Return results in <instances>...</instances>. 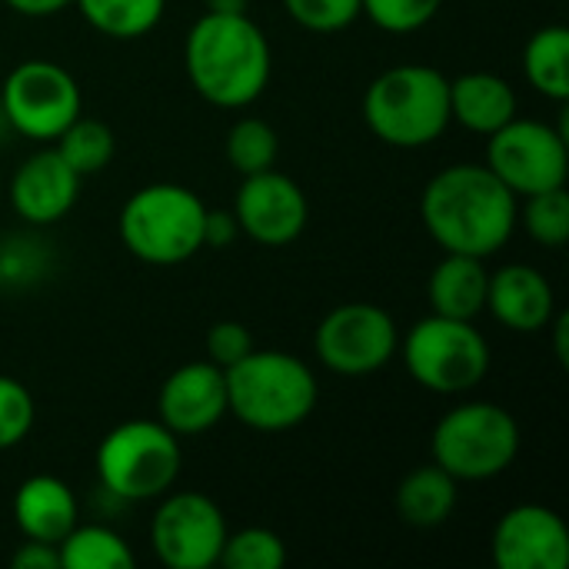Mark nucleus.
<instances>
[{"label": "nucleus", "instance_id": "obj_1", "mask_svg": "<svg viewBox=\"0 0 569 569\" xmlns=\"http://www.w3.org/2000/svg\"><path fill=\"white\" fill-rule=\"evenodd\" d=\"M420 217L447 253L487 260L517 230V197L487 163H453L423 187Z\"/></svg>", "mask_w": 569, "mask_h": 569}, {"label": "nucleus", "instance_id": "obj_2", "mask_svg": "<svg viewBox=\"0 0 569 569\" xmlns=\"http://www.w3.org/2000/svg\"><path fill=\"white\" fill-rule=\"evenodd\" d=\"M183 67L207 103L240 110L267 90L273 50L250 13L207 10L183 40Z\"/></svg>", "mask_w": 569, "mask_h": 569}, {"label": "nucleus", "instance_id": "obj_3", "mask_svg": "<svg viewBox=\"0 0 569 569\" xmlns=\"http://www.w3.org/2000/svg\"><path fill=\"white\" fill-rule=\"evenodd\" d=\"M227 373V413L260 433L300 427L317 407L313 370L283 350H250Z\"/></svg>", "mask_w": 569, "mask_h": 569}, {"label": "nucleus", "instance_id": "obj_4", "mask_svg": "<svg viewBox=\"0 0 569 569\" xmlns=\"http://www.w3.org/2000/svg\"><path fill=\"white\" fill-rule=\"evenodd\" d=\"M363 120L383 143L420 150L453 123L450 80L427 63H397L367 87Z\"/></svg>", "mask_w": 569, "mask_h": 569}, {"label": "nucleus", "instance_id": "obj_5", "mask_svg": "<svg viewBox=\"0 0 569 569\" xmlns=\"http://www.w3.org/2000/svg\"><path fill=\"white\" fill-rule=\"evenodd\" d=\"M207 203L180 183H150L120 207V240L150 267H177L203 250Z\"/></svg>", "mask_w": 569, "mask_h": 569}, {"label": "nucleus", "instance_id": "obj_6", "mask_svg": "<svg viewBox=\"0 0 569 569\" xmlns=\"http://www.w3.org/2000/svg\"><path fill=\"white\" fill-rule=\"evenodd\" d=\"M430 453L453 480H493L510 470L520 453V423L500 403H460L433 427Z\"/></svg>", "mask_w": 569, "mask_h": 569}, {"label": "nucleus", "instance_id": "obj_7", "mask_svg": "<svg viewBox=\"0 0 569 569\" xmlns=\"http://www.w3.org/2000/svg\"><path fill=\"white\" fill-rule=\"evenodd\" d=\"M180 437L160 420L117 423L97 447V477L117 500H160L180 477Z\"/></svg>", "mask_w": 569, "mask_h": 569}, {"label": "nucleus", "instance_id": "obj_8", "mask_svg": "<svg viewBox=\"0 0 569 569\" xmlns=\"http://www.w3.org/2000/svg\"><path fill=\"white\" fill-rule=\"evenodd\" d=\"M403 363L423 390L457 397L477 390L490 373V343L473 320L430 313L403 340Z\"/></svg>", "mask_w": 569, "mask_h": 569}, {"label": "nucleus", "instance_id": "obj_9", "mask_svg": "<svg viewBox=\"0 0 569 569\" xmlns=\"http://www.w3.org/2000/svg\"><path fill=\"white\" fill-rule=\"evenodd\" d=\"M0 110L20 137L50 143L83 113V97L73 73L60 63L23 60L0 87Z\"/></svg>", "mask_w": 569, "mask_h": 569}, {"label": "nucleus", "instance_id": "obj_10", "mask_svg": "<svg viewBox=\"0 0 569 569\" xmlns=\"http://www.w3.org/2000/svg\"><path fill=\"white\" fill-rule=\"evenodd\" d=\"M487 167L513 190V197L567 187V133L543 120L513 117L507 127L490 133Z\"/></svg>", "mask_w": 569, "mask_h": 569}, {"label": "nucleus", "instance_id": "obj_11", "mask_svg": "<svg viewBox=\"0 0 569 569\" xmlns=\"http://www.w3.org/2000/svg\"><path fill=\"white\" fill-rule=\"evenodd\" d=\"M400 347L393 317L377 303L333 307L313 337L317 360L340 377H367L383 370Z\"/></svg>", "mask_w": 569, "mask_h": 569}, {"label": "nucleus", "instance_id": "obj_12", "mask_svg": "<svg viewBox=\"0 0 569 569\" xmlns=\"http://www.w3.org/2000/svg\"><path fill=\"white\" fill-rule=\"evenodd\" d=\"M223 510L193 490L163 493L160 507L150 520V543L163 567L170 569H210L220 563V550L227 543Z\"/></svg>", "mask_w": 569, "mask_h": 569}, {"label": "nucleus", "instance_id": "obj_13", "mask_svg": "<svg viewBox=\"0 0 569 569\" xmlns=\"http://www.w3.org/2000/svg\"><path fill=\"white\" fill-rule=\"evenodd\" d=\"M233 217L240 233H247L260 247H287L293 243L307 220H310V203L303 187L280 173V170H263L243 177L233 203Z\"/></svg>", "mask_w": 569, "mask_h": 569}, {"label": "nucleus", "instance_id": "obj_14", "mask_svg": "<svg viewBox=\"0 0 569 569\" xmlns=\"http://www.w3.org/2000/svg\"><path fill=\"white\" fill-rule=\"evenodd\" d=\"M493 560L500 569H567L569 527L550 507L520 503L493 530Z\"/></svg>", "mask_w": 569, "mask_h": 569}, {"label": "nucleus", "instance_id": "obj_15", "mask_svg": "<svg viewBox=\"0 0 569 569\" xmlns=\"http://www.w3.org/2000/svg\"><path fill=\"white\" fill-rule=\"evenodd\" d=\"M227 417V373L210 360L177 367L157 393V420L177 437L213 430Z\"/></svg>", "mask_w": 569, "mask_h": 569}, {"label": "nucleus", "instance_id": "obj_16", "mask_svg": "<svg viewBox=\"0 0 569 569\" xmlns=\"http://www.w3.org/2000/svg\"><path fill=\"white\" fill-rule=\"evenodd\" d=\"M80 180L83 177L57 153V147L37 150L13 170L10 203L27 223H57L73 210Z\"/></svg>", "mask_w": 569, "mask_h": 569}, {"label": "nucleus", "instance_id": "obj_17", "mask_svg": "<svg viewBox=\"0 0 569 569\" xmlns=\"http://www.w3.org/2000/svg\"><path fill=\"white\" fill-rule=\"evenodd\" d=\"M490 313L513 333H540L557 313V297L550 280L530 263H507L490 273L487 287Z\"/></svg>", "mask_w": 569, "mask_h": 569}, {"label": "nucleus", "instance_id": "obj_18", "mask_svg": "<svg viewBox=\"0 0 569 569\" xmlns=\"http://www.w3.org/2000/svg\"><path fill=\"white\" fill-rule=\"evenodd\" d=\"M13 520H17V530L23 533V540L60 543L80 523V507H77V497L67 480L37 473L17 487Z\"/></svg>", "mask_w": 569, "mask_h": 569}, {"label": "nucleus", "instance_id": "obj_19", "mask_svg": "<svg viewBox=\"0 0 569 569\" xmlns=\"http://www.w3.org/2000/svg\"><path fill=\"white\" fill-rule=\"evenodd\" d=\"M450 117L460 127L490 137L517 117V90L510 80L487 70L463 73L450 80Z\"/></svg>", "mask_w": 569, "mask_h": 569}, {"label": "nucleus", "instance_id": "obj_20", "mask_svg": "<svg viewBox=\"0 0 569 569\" xmlns=\"http://www.w3.org/2000/svg\"><path fill=\"white\" fill-rule=\"evenodd\" d=\"M487 287H490V273L480 257L447 253L430 273L427 300L430 310L440 317L477 320L487 310Z\"/></svg>", "mask_w": 569, "mask_h": 569}, {"label": "nucleus", "instance_id": "obj_21", "mask_svg": "<svg viewBox=\"0 0 569 569\" xmlns=\"http://www.w3.org/2000/svg\"><path fill=\"white\" fill-rule=\"evenodd\" d=\"M457 483L443 467L430 463L407 473L397 487V513L417 530H433L450 520L457 507Z\"/></svg>", "mask_w": 569, "mask_h": 569}, {"label": "nucleus", "instance_id": "obj_22", "mask_svg": "<svg viewBox=\"0 0 569 569\" xmlns=\"http://www.w3.org/2000/svg\"><path fill=\"white\" fill-rule=\"evenodd\" d=\"M523 73L533 90L567 103L569 100V30L563 23L540 27L523 50Z\"/></svg>", "mask_w": 569, "mask_h": 569}, {"label": "nucleus", "instance_id": "obj_23", "mask_svg": "<svg viewBox=\"0 0 569 569\" xmlns=\"http://www.w3.org/2000/svg\"><path fill=\"white\" fill-rule=\"evenodd\" d=\"M60 567L67 569H130L137 563L130 543L100 523H87V527H73L60 543Z\"/></svg>", "mask_w": 569, "mask_h": 569}, {"label": "nucleus", "instance_id": "obj_24", "mask_svg": "<svg viewBox=\"0 0 569 569\" xmlns=\"http://www.w3.org/2000/svg\"><path fill=\"white\" fill-rule=\"evenodd\" d=\"M73 3L93 30L113 40H137L150 33L167 10V0H73Z\"/></svg>", "mask_w": 569, "mask_h": 569}, {"label": "nucleus", "instance_id": "obj_25", "mask_svg": "<svg viewBox=\"0 0 569 569\" xmlns=\"http://www.w3.org/2000/svg\"><path fill=\"white\" fill-rule=\"evenodd\" d=\"M57 153L80 173V177H93L100 170L110 167L113 153H117V137L113 130L97 120V117H77L57 140Z\"/></svg>", "mask_w": 569, "mask_h": 569}, {"label": "nucleus", "instance_id": "obj_26", "mask_svg": "<svg viewBox=\"0 0 569 569\" xmlns=\"http://www.w3.org/2000/svg\"><path fill=\"white\" fill-rule=\"evenodd\" d=\"M277 153H280V137L260 117H243L227 133V160L240 177L270 170L277 163Z\"/></svg>", "mask_w": 569, "mask_h": 569}, {"label": "nucleus", "instance_id": "obj_27", "mask_svg": "<svg viewBox=\"0 0 569 569\" xmlns=\"http://www.w3.org/2000/svg\"><path fill=\"white\" fill-rule=\"evenodd\" d=\"M220 563L227 569H283L287 567V543L280 533H273L267 527H247V530L227 533Z\"/></svg>", "mask_w": 569, "mask_h": 569}, {"label": "nucleus", "instance_id": "obj_28", "mask_svg": "<svg viewBox=\"0 0 569 569\" xmlns=\"http://www.w3.org/2000/svg\"><path fill=\"white\" fill-rule=\"evenodd\" d=\"M523 227L540 247H563L569 240V193L567 187H553L527 197Z\"/></svg>", "mask_w": 569, "mask_h": 569}, {"label": "nucleus", "instance_id": "obj_29", "mask_svg": "<svg viewBox=\"0 0 569 569\" xmlns=\"http://www.w3.org/2000/svg\"><path fill=\"white\" fill-rule=\"evenodd\" d=\"M33 423H37L33 393L20 380L0 373V450L23 443L30 437Z\"/></svg>", "mask_w": 569, "mask_h": 569}, {"label": "nucleus", "instance_id": "obj_30", "mask_svg": "<svg viewBox=\"0 0 569 569\" xmlns=\"http://www.w3.org/2000/svg\"><path fill=\"white\" fill-rule=\"evenodd\" d=\"M440 7L443 0H360V13H367L387 33H413L427 27Z\"/></svg>", "mask_w": 569, "mask_h": 569}, {"label": "nucleus", "instance_id": "obj_31", "mask_svg": "<svg viewBox=\"0 0 569 569\" xmlns=\"http://www.w3.org/2000/svg\"><path fill=\"white\" fill-rule=\"evenodd\" d=\"M293 23L313 33H333L360 17V0H283Z\"/></svg>", "mask_w": 569, "mask_h": 569}, {"label": "nucleus", "instance_id": "obj_32", "mask_svg": "<svg viewBox=\"0 0 569 569\" xmlns=\"http://www.w3.org/2000/svg\"><path fill=\"white\" fill-rule=\"evenodd\" d=\"M253 350V337L243 323L237 320H220L210 327L207 333V360L217 363L220 370L233 367L237 360H243Z\"/></svg>", "mask_w": 569, "mask_h": 569}, {"label": "nucleus", "instance_id": "obj_33", "mask_svg": "<svg viewBox=\"0 0 569 569\" xmlns=\"http://www.w3.org/2000/svg\"><path fill=\"white\" fill-rule=\"evenodd\" d=\"M10 567L17 569H57L60 567V550L57 543H40V540H27L13 550Z\"/></svg>", "mask_w": 569, "mask_h": 569}, {"label": "nucleus", "instance_id": "obj_34", "mask_svg": "<svg viewBox=\"0 0 569 569\" xmlns=\"http://www.w3.org/2000/svg\"><path fill=\"white\" fill-rule=\"evenodd\" d=\"M240 233L237 227V217L233 213H223V210H207V220H203V247H227L233 243Z\"/></svg>", "mask_w": 569, "mask_h": 569}, {"label": "nucleus", "instance_id": "obj_35", "mask_svg": "<svg viewBox=\"0 0 569 569\" xmlns=\"http://www.w3.org/2000/svg\"><path fill=\"white\" fill-rule=\"evenodd\" d=\"M3 3L20 17H53L63 7H70L73 0H3Z\"/></svg>", "mask_w": 569, "mask_h": 569}, {"label": "nucleus", "instance_id": "obj_36", "mask_svg": "<svg viewBox=\"0 0 569 569\" xmlns=\"http://www.w3.org/2000/svg\"><path fill=\"white\" fill-rule=\"evenodd\" d=\"M557 357H560V363H567L569 360V317L567 313L557 320Z\"/></svg>", "mask_w": 569, "mask_h": 569}, {"label": "nucleus", "instance_id": "obj_37", "mask_svg": "<svg viewBox=\"0 0 569 569\" xmlns=\"http://www.w3.org/2000/svg\"><path fill=\"white\" fill-rule=\"evenodd\" d=\"M250 0H207V10L213 13H247Z\"/></svg>", "mask_w": 569, "mask_h": 569}, {"label": "nucleus", "instance_id": "obj_38", "mask_svg": "<svg viewBox=\"0 0 569 569\" xmlns=\"http://www.w3.org/2000/svg\"><path fill=\"white\" fill-rule=\"evenodd\" d=\"M7 283V260H3V253H0V287Z\"/></svg>", "mask_w": 569, "mask_h": 569}, {"label": "nucleus", "instance_id": "obj_39", "mask_svg": "<svg viewBox=\"0 0 569 569\" xmlns=\"http://www.w3.org/2000/svg\"><path fill=\"white\" fill-rule=\"evenodd\" d=\"M0 193H3V177H0Z\"/></svg>", "mask_w": 569, "mask_h": 569}]
</instances>
